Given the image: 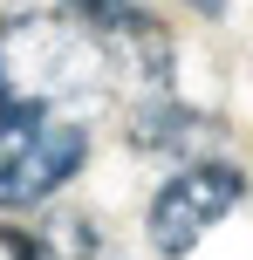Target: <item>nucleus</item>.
Wrapping results in <instances>:
<instances>
[{
	"mask_svg": "<svg viewBox=\"0 0 253 260\" xmlns=\"http://www.w3.org/2000/svg\"><path fill=\"white\" fill-rule=\"evenodd\" d=\"M117 89L103 35L68 14H14L0 27V96L21 117H76Z\"/></svg>",
	"mask_w": 253,
	"mask_h": 260,
	"instance_id": "nucleus-1",
	"label": "nucleus"
},
{
	"mask_svg": "<svg viewBox=\"0 0 253 260\" xmlns=\"http://www.w3.org/2000/svg\"><path fill=\"white\" fill-rule=\"evenodd\" d=\"M240 199H246V171L240 165H226V157H192V165H178L171 178L151 192V212H144L151 247L164 260H185Z\"/></svg>",
	"mask_w": 253,
	"mask_h": 260,
	"instance_id": "nucleus-2",
	"label": "nucleus"
},
{
	"mask_svg": "<svg viewBox=\"0 0 253 260\" xmlns=\"http://www.w3.org/2000/svg\"><path fill=\"white\" fill-rule=\"evenodd\" d=\"M89 157V130L76 117H14L0 137V212H27L55 199Z\"/></svg>",
	"mask_w": 253,
	"mask_h": 260,
	"instance_id": "nucleus-3",
	"label": "nucleus"
},
{
	"mask_svg": "<svg viewBox=\"0 0 253 260\" xmlns=\"http://www.w3.org/2000/svg\"><path fill=\"white\" fill-rule=\"evenodd\" d=\"M212 137H219V123L205 117V110L178 103L171 89H164V96H144V103L130 110V144H137V151H171V157H192L199 144H212Z\"/></svg>",
	"mask_w": 253,
	"mask_h": 260,
	"instance_id": "nucleus-4",
	"label": "nucleus"
},
{
	"mask_svg": "<svg viewBox=\"0 0 253 260\" xmlns=\"http://www.w3.org/2000/svg\"><path fill=\"white\" fill-rule=\"evenodd\" d=\"M55 7H68V21H82L89 35H103V48H123V41H137V35L158 27V14L137 7V0H55Z\"/></svg>",
	"mask_w": 253,
	"mask_h": 260,
	"instance_id": "nucleus-5",
	"label": "nucleus"
},
{
	"mask_svg": "<svg viewBox=\"0 0 253 260\" xmlns=\"http://www.w3.org/2000/svg\"><path fill=\"white\" fill-rule=\"evenodd\" d=\"M41 260H117V247H103L89 219H62L48 240H41Z\"/></svg>",
	"mask_w": 253,
	"mask_h": 260,
	"instance_id": "nucleus-6",
	"label": "nucleus"
},
{
	"mask_svg": "<svg viewBox=\"0 0 253 260\" xmlns=\"http://www.w3.org/2000/svg\"><path fill=\"white\" fill-rule=\"evenodd\" d=\"M0 260H41V240L14 233V226H0Z\"/></svg>",
	"mask_w": 253,
	"mask_h": 260,
	"instance_id": "nucleus-7",
	"label": "nucleus"
},
{
	"mask_svg": "<svg viewBox=\"0 0 253 260\" xmlns=\"http://www.w3.org/2000/svg\"><path fill=\"white\" fill-rule=\"evenodd\" d=\"M14 117H21V110H14L7 96H0V137H7V123H14Z\"/></svg>",
	"mask_w": 253,
	"mask_h": 260,
	"instance_id": "nucleus-8",
	"label": "nucleus"
},
{
	"mask_svg": "<svg viewBox=\"0 0 253 260\" xmlns=\"http://www.w3.org/2000/svg\"><path fill=\"white\" fill-rule=\"evenodd\" d=\"M192 7H199V14H226V0H192Z\"/></svg>",
	"mask_w": 253,
	"mask_h": 260,
	"instance_id": "nucleus-9",
	"label": "nucleus"
}]
</instances>
